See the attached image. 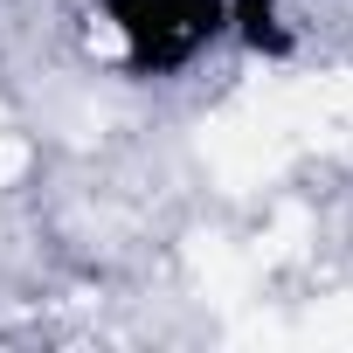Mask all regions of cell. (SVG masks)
I'll return each instance as SVG.
<instances>
[{
	"label": "cell",
	"mask_w": 353,
	"mask_h": 353,
	"mask_svg": "<svg viewBox=\"0 0 353 353\" xmlns=\"http://www.w3.org/2000/svg\"><path fill=\"white\" fill-rule=\"evenodd\" d=\"M97 14L139 77H181L229 42V0H97Z\"/></svg>",
	"instance_id": "cell-1"
},
{
	"label": "cell",
	"mask_w": 353,
	"mask_h": 353,
	"mask_svg": "<svg viewBox=\"0 0 353 353\" xmlns=\"http://www.w3.org/2000/svg\"><path fill=\"white\" fill-rule=\"evenodd\" d=\"M229 42H243L263 63H284L298 49L291 35V0H229Z\"/></svg>",
	"instance_id": "cell-2"
}]
</instances>
